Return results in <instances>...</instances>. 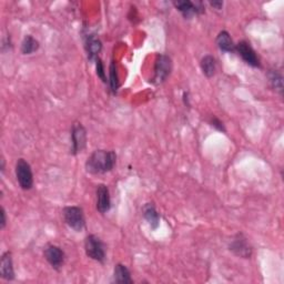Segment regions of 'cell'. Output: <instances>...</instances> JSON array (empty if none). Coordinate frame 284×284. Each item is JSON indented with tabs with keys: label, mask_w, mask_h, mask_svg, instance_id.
<instances>
[{
	"label": "cell",
	"mask_w": 284,
	"mask_h": 284,
	"mask_svg": "<svg viewBox=\"0 0 284 284\" xmlns=\"http://www.w3.org/2000/svg\"><path fill=\"white\" fill-rule=\"evenodd\" d=\"M217 45L220 50L224 52H233L235 51V45L231 38L228 31H221L217 37Z\"/></svg>",
	"instance_id": "obj_16"
},
{
	"label": "cell",
	"mask_w": 284,
	"mask_h": 284,
	"mask_svg": "<svg viewBox=\"0 0 284 284\" xmlns=\"http://www.w3.org/2000/svg\"><path fill=\"white\" fill-rule=\"evenodd\" d=\"M201 69H202V72L206 77L208 78H211L214 76V73H216V69H217V62L216 59H214V57L208 55L205 56L202 58L201 60Z\"/></svg>",
	"instance_id": "obj_17"
},
{
	"label": "cell",
	"mask_w": 284,
	"mask_h": 284,
	"mask_svg": "<svg viewBox=\"0 0 284 284\" xmlns=\"http://www.w3.org/2000/svg\"><path fill=\"white\" fill-rule=\"evenodd\" d=\"M115 161H117V154L114 151L96 150L87 160L86 170L91 175H102L113 169Z\"/></svg>",
	"instance_id": "obj_1"
},
{
	"label": "cell",
	"mask_w": 284,
	"mask_h": 284,
	"mask_svg": "<svg viewBox=\"0 0 284 284\" xmlns=\"http://www.w3.org/2000/svg\"><path fill=\"white\" fill-rule=\"evenodd\" d=\"M86 49L88 52V58L90 61H96L98 55L102 49V44L95 34H88L86 37Z\"/></svg>",
	"instance_id": "obj_13"
},
{
	"label": "cell",
	"mask_w": 284,
	"mask_h": 284,
	"mask_svg": "<svg viewBox=\"0 0 284 284\" xmlns=\"http://www.w3.org/2000/svg\"><path fill=\"white\" fill-rule=\"evenodd\" d=\"M211 125H212V127H214V128H216L217 130L222 131V132H225V128H224L223 124H222L221 121H220L218 118L212 117V118H211Z\"/></svg>",
	"instance_id": "obj_22"
},
{
	"label": "cell",
	"mask_w": 284,
	"mask_h": 284,
	"mask_svg": "<svg viewBox=\"0 0 284 284\" xmlns=\"http://www.w3.org/2000/svg\"><path fill=\"white\" fill-rule=\"evenodd\" d=\"M235 51L249 66L253 68H260V59L250 44L247 42H240L239 44L235 45Z\"/></svg>",
	"instance_id": "obj_8"
},
{
	"label": "cell",
	"mask_w": 284,
	"mask_h": 284,
	"mask_svg": "<svg viewBox=\"0 0 284 284\" xmlns=\"http://www.w3.org/2000/svg\"><path fill=\"white\" fill-rule=\"evenodd\" d=\"M85 250L87 256L97 262L102 263L106 260V248L100 237L95 234H90L86 237Z\"/></svg>",
	"instance_id": "obj_2"
},
{
	"label": "cell",
	"mask_w": 284,
	"mask_h": 284,
	"mask_svg": "<svg viewBox=\"0 0 284 284\" xmlns=\"http://www.w3.org/2000/svg\"><path fill=\"white\" fill-rule=\"evenodd\" d=\"M143 217L148 221L150 228L152 230L158 229L160 224V216L153 204H147L143 207Z\"/></svg>",
	"instance_id": "obj_14"
},
{
	"label": "cell",
	"mask_w": 284,
	"mask_h": 284,
	"mask_svg": "<svg viewBox=\"0 0 284 284\" xmlns=\"http://www.w3.org/2000/svg\"><path fill=\"white\" fill-rule=\"evenodd\" d=\"M111 208L110 192L106 184H99L97 187V210L100 213H106Z\"/></svg>",
	"instance_id": "obj_11"
},
{
	"label": "cell",
	"mask_w": 284,
	"mask_h": 284,
	"mask_svg": "<svg viewBox=\"0 0 284 284\" xmlns=\"http://www.w3.org/2000/svg\"><path fill=\"white\" fill-rule=\"evenodd\" d=\"M113 281L119 284H131L133 282L130 271L125 264L119 263L115 265L113 271Z\"/></svg>",
	"instance_id": "obj_15"
},
{
	"label": "cell",
	"mask_w": 284,
	"mask_h": 284,
	"mask_svg": "<svg viewBox=\"0 0 284 284\" xmlns=\"http://www.w3.org/2000/svg\"><path fill=\"white\" fill-rule=\"evenodd\" d=\"M269 79L270 83L272 85V87L279 92L280 95H282L283 92V80H282V76L279 71L276 70H271L269 72Z\"/></svg>",
	"instance_id": "obj_20"
},
{
	"label": "cell",
	"mask_w": 284,
	"mask_h": 284,
	"mask_svg": "<svg viewBox=\"0 0 284 284\" xmlns=\"http://www.w3.org/2000/svg\"><path fill=\"white\" fill-rule=\"evenodd\" d=\"M0 169H2V172H4V170H5V160H4V158H2V168H0Z\"/></svg>",
	"instance_id": "obj_26"
},
{
	"label": "cell",
	"mask_w": 284,
	"mask_h": 284,
	"mask_svg": "<svg viewBox=\"0 0 284 284\" xmlns=\"http://www.w3.org/2000/svg\"><path fill=\"white\" fill-rule=\"evenodd\" d=\"M183 100H184V104H185V106L190 107V102H189V94H188V92H184V94H183Z\"/></svg>",
	"instance_id": "obj_25"
},
{
	"label": "cell",
	"mask_w": 284,
	"mask_h": 284,
	"mask_svg": "<svg viewBox=\"0 0 284 284\" xmlns=\"http://www.w3.org/2000/svg\"><path fill=\"white\" fill-rule=\"evenodd\" d=\"M44 254L46 260L48 261L52 268L55 270H60V268L63 265V262H65V252L62 251L61 248L49 245L46 247Z\"/></svg>",
	"instance_id": "obj_9"
},
{
	"label": "cell",
	"mask_w": 284,
	"mask_h": 284,
	"mask_svg": "<svg viewBox=\"0 0 284 284\" xmlns=\"http://www.w3.org/2000/svg\"><path fill=\"white\" fill-rule=\"evenodd\" d=\"M71 153L73 155L80 153L86 148L87 131L85 127L79 123L73 124L71 128Z\"/></svg>",
	"instance_id": "obj_6"
},
{
	"label": "cell",
	"mask_w": 284,
	"mask_h": 284,
	"mask_svg": "<svg viewBox=\"0 0 284 284\" xmlns=\"http://www.w3.org/2000/svg\"><path fill=\"white\" fill-rule=\"evenodd\" d=\"M230 251H232L235 256L243 258V259H250L252 256V248L249 245L248 239L242 233H237L233 240L230 243Z\"/></svg>",
	"instance_id": "obj_7"
},
{
	"label": "cell",
	"mask_w": 284,
	"mask_h": 284,
	"mask_svg": "<svg viewBox=\"0 0 284 284\" xmlns=\"http://www.w3.org/2000/svg\"><path fill=\"white\" fill-rule=\"evenodd\" d=\"M176 8L180 11L185 19H191L195 15H200L205 11L202 4H194L192 2H176Z\"/></svg>",
	"instance_id": "obj_10"
},
{
	"label": "cell",
	"mask_w": 284,
	"mask_h": 284,
	"mask_svg": "<svg viewBox=\"0 0 284 284\" xmlns=\"http://www.w3.org/2000/svg\"><path fill=\"white\" fill-rule=\"evenodd\" d=\"M63 220H65L68 227L76 231V232L83 231L86 225L84 211L83 209L79 207L72 206L66 207L63 209Z\"/></svg>",
	"instance_id": "obj_3"
},
{
	"label": "cell",
	"mask_w": 284,
	"mask_h": 284,
	"mask_svg": "<svg viewBox=\"0 0 284 284\" xmlns=\"http://www.w3.org/2000/svg\"><path fill=\"white\" fill-rule=\"evenodd\" d=\"M211 6L214 8H217V9H221L222 6H223V3L222 2H213V3H211Z\"/></svg>",
	"instance_id": "obj_24"
},
{
	"label": "cell",
	"mask_w": 284,
	"mask_h": 284,
	"mask_svg": "<svg viewBox=\"0 0 284 284\" xmlns=\"http://www.w3.org/2000/svg\"><path fill=\"white\" fill-rule=\"evenodd\" d=\"M172 69V63L170 57L167 55H159L156 57L154 65V77L153 83L155 85H160L165 83L166 79L169 76Z\"/></svg>",
	"instance_id": "obj_5"
},
{
	"label": "cell",
	"mask_w": 284,
	"mask_h": 284,
	"mask_svg": "<svg viewBox=\"0 0 284 284\" xmlns=\"http://www.w3.org/2000/svg\"><path fill=\"white\" fill-rule=\"evenodd\" d=\"M39 48V43L32 36H26L21 44V52L24 55H31Z\"/></svg>",
	"instance_id": "obj_18"
},
{
	"label": "cell",
	"mask_w": 284,
	"mask_h": 284,
	"mask_svg": "<svg viewBox=\"0 0 284 284\" xmlns=\"http://www.w3.org/2000/svg\"><path fill=\"white\" fill-rule=\"evenodd\" d=\"M109 84H110V90L112 91V94H117L118 88H119V78H118L117 67H115L114 61H112L111 65H110Z\"/></svg>",
	"instance_id": "obj_19"
},
{
	"label": "cell",
	"mask_w": 284,
	"mask_h": 284,
	"mask_svg": "<svg viewBox=\"0 0 284 284\" xmlns=\"http://www.w3.org/2000/svg\"><path fill=\"white\" fill-rule=\"evenodd\" d=\"M96 70H97V76L99 77L103 83H107V78H106V72H104V67H103V63L101 61V59H98L96 60Z\"/></svg>",
	"instance_id": "obj_21"
},
{
	"label": "cell",
	"mask_w": 284,
	"mask_h": 284,
	"mask_svg": "<svg viewBox=\"0 0 284 284\" xmlns=\"http://www.w3.org/2000/svg\"><path fill=\"white\" fill-rule=\"evenodd\" d=\"M16 177L20 188L30 190L33 185V175L30 165L25 159H19L16 164Z\"/></svg>",
	"instance_id": "obj_4"
},
{
	"label": "cell",
	"mask_w": 284,
	"mask_h": 284,
	"mask_svg": "<svg viewBox=\"0 0 284 284\" xmlns=\"http://www.w3.org/2000/svg\"><path fill=\"white\" fill-rule=\"evenodd\" d=\"M0 275L7 281H13L15 279L13 257L9 251L3 254L2 261H0Z\"/></svg>",
	"instance_id": "obj_12"
},
{
	"label": "cell",
	"mask_w": 284,
	"mask_h": 284,
	"mask_svg": "<svg viewBox=\"0 0 284 284\" xmlns=\"http://www.w3.org/2000/svg\"><path fill=\"white\" fill-rule=\"evenodd\" d=\"M2 221H0V228L2 229H5L6 227V223H7V217H6V211H5V209L2 208Z\"/></svg>",
	"instance_id": "obj_23"
}]
</instances>
